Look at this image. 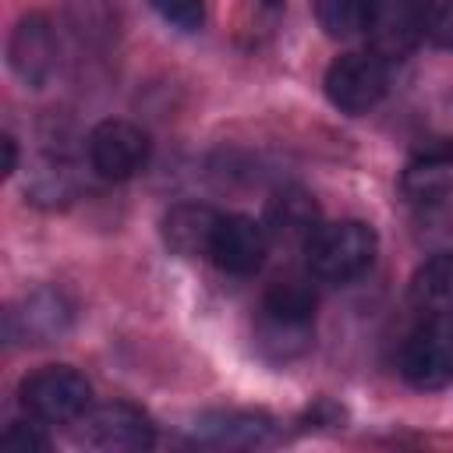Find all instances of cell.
I'll use <instances>...</instances> for the list:
<instances>
[{
  "label": "cell",
  "mask_w": 453,
  "mask_h": 453,
  "mask_svg": "<svg viewBox=\"0 0 453 453\" xmlns=\"http://www.w3.org/2000/svg\"><path fill=\"white\" fill-rule=\"evenodd\" d=\"M400 372L418 389H442L453 382V311L421 319L400 347Z\"/></svg>",
  "instance_id": "4"
},
{
  "label": "cell",
  "mask_w": 453,
  "mask_h": 453,
  "mask_svg": "<svg viewBox=\"0 0 453 453\" xmlns=\"http://www.w3.org/2000/svg\"><path fill=\"white\" fill-rule=\"evenodd\" d=\"M379 251V237L368 223L361 219H340V223H322L311 241L304 244L308 269L326 280V283H350L361 273L372 269Z\"/></svg>",
  "instance_id": "1"
},
{
  "label": "cell",
  "mask_w": 453,
  "mask_h": 453,
  "mask_svg": "<svg viewBox=\"0 0 453 453\" xmlns=\"http://www.w3.org/2000/svg\"><path fill=\"white\" fill-rule=\"evenodd\" d=\"M149 7H152L166 25L180 28V32H195V28H202V21H205L202 0H149Z\"/></svg>",
  "instance_id": "20"
},
{
  "label": "cell",
  "mask_w": 453,
  "mask_h": 453,
  "mask_svg": "<svg viewBox=\"0 0 453 453\" xmlns=\"http://www.w3.org/2000/svg\"><path fill=\"white\" fill-rule=\"evenodd\" d=\"M85 149H88V166L103 180H127L138 170H145L152 142L138 124L110 117L88 131Z\"/></svg>",
  "instance_id": "7"
},
{
  "label": "cell",
  "mask_w": 453,
  "mask_h": 453,
  "mask_svg": "<svg viewBox=\"0 0 453 453\" xmlns=\"http://www.w3.org/2000/svg\"><path fill=\"white\" fill-rule=\"evenodd\" d=\"M21 407L46 425H67L92 407V386L71 365H46L21 382Z\"/></svg>",
  "instance_id": "3"
},
{
  "label": "cell",
  "mask_w": 453,
  "mask_h": 453,
  "mask_svg": "<svg viewBox=\"0 0 453 453\" xmlns=\"http://www.w3.org/2000/svg\"><path fill=\"white\" fill-rule=\"evenodd\" d=\"M78 191V180L64 159H42L28 177V198L35 205H64Z\"/></svg>",
  "instance_id": "17"
},
{
  "label": "cell",
  "mask_w": 453,
  "mask_h": 453,
  "mask_svg": "<svg viewBox=\"0 0 453 453\" xmlns=\"http://www.w3.org/2000/svg\"><path fill=\"white\" fill-rule=\"evenodd\" d=\"M156 439V428L145 411L124 400H110L99 407H88L78 418V442L103 449V453H134L149 449Z\"/></svg>",
  "instance_id": "6"
},
{
  "label": "cell",
  "mask_w": 453,
  "mask_h": 453,
  "mask_svg": "<svg viewBox=\"0 0 453 453\" xmlns=\"http://www.w3.org/2000/svg\"><path fill=\"white\" fill-rule=\"evenodd\" d=\"M311 7H315L319 25L326 28V35L347 39V35L361 32L368 0H311Z\"/></svg>",
  "instance_id": "18"
},
{
  "label": "cell",
  "mask_w": 453,
  "mask_h": 453,
  "mask_svg": "<svg viewBox=\"0 0 453 453\" xmlns=\"http://www.w3.org/2000/svg\"><path fill=\"white\" fill-rule=\"evenodd\" d=\"M216 226H219L216 209L198 205V202H180L163 216V241L184 258H198V255L209 258Z\"/></svg>",
  "instance_id": "14"
},
{
  "label": "cell",
  "mask_w": 453,
  "mask_h": 453,
  "mask_svg": "<svg viewBox=\"0 0 453 453\" xmlns=\"http://www.w3.org/2000/svg\"><path fill=\"white\" fill-rule=\"evenodd\" d=\"M42 425H46V421H39V418H32V421H11L7 432L0 435V446L11 449V453H35V449H46L50 439H46Z\"/></svg>",
  "instance_id": "21"
},
{
  "label": "cell",
  "mask_w": 453,
  "mask_h": 453,
  "mask_svg": "<svg viewBox=\"0 0 453 453\" xmlns=\"http://www.w3.org/2000/svg\"><path fill=\"white\" fill-rule=\"evenodd\" d=\"M322 85H326V96L336 110H343L350 117L368 113L386 96V85H389L386 60L372 50L368 53H343L329 64Z\"/></svg>",
  "instance_id": "5"
},
{
  "label": "cell",
  "mask_w": 453,
  "mask_h": 453,
  "mask_svg": "<svg viewBox=\"0 0 453 453\" xmlns=\"http://www.w3.org/2000/svg\"><path fill=\"white\" fill-rule=\"evenodd\" d=\"M361 32L368 35L372 53L382 60H403L425 35L418 0H368Z\"/></svg>",
  "instance_id": "8"
},
{
  "label": "cell",
  "mask_w": 453,
  "mask_h": 453,
  "mask_svg": "<svg viewBox=\"0 0 453 453\" xmlns=\"http://www.w3.org/2000/svg\"><path fill=\"white\" fill-rule=\"evenodd\" d=\"M411 301L425 315L453 311V251H435L411 276Z\"/></svg>",
  "instance_id": "15"
},
{
  "label": "cell",
  "mask_w": 453,
  "mask_h": 453,
  "mask_svg": "<svg viewBox=\"0 0 453 453\" xmlns=\"http://www.w3.org/2000/svg\"><path fill=\"white\" fill-rule=\"evenodd\" d=\"M67 326H71V301L53 287L32 290L28 297H21V304L7 311V340L46 343L60 336Z\"/></svg>",
  "instance_id": "11"
},
{
  "label": "cell",
  "mask_w": 453,
  "mask_h": 453,
  "mask_svg": "<svg viewBox=\"0 0 453 453\" xmlns=\"http://www.w3.org/2000/svg\"><path fill=\"white\" fill-rule=\"evenodd\" d=\"M14 163H18L14 138H11V134H4V173H14Z\"/></svg>",
  "instance_id": "22"
},
{
  "label": "cell",
  "mask_w": 453,
  "mask_h": 453,
  "mask_svg": "<svg viewBox=\"0 0 453 453\" xmlns=\"http://www.w3.org/2000/svg\"><path fill=\"white\" fill-rule=\"evenodd\" d=\"M421 11V32L442 46L453 50V0H418Z\"/></svg>",
  "instance_id": "19"
},
{
  "label": "cell",
  "mask_w": 453,
  "mask_h": 453,
  "mask_svg": "<svg viewBox=\"0 0 453 453\" xmlns=\"http://www.w3.org/2000/svg\"><path fill=\"white\" fill-rule=\"evenodd\" d=\"M64 21L71 28V35L81 46L103 50L117 39V4L113 0H67L64 4Z\"/></svg>",
  "instance_id": "16"
},
{
  "label": "cell",
  "mask_w": 453,
  "mask_h": 453,
  "mask_svg": "<svg viewBox=\"0 0 453 453\" xmlns=\"http://www.w3.org/2000/svg\"><path fill=\"white\" fill-rule=\"evenodd\" d=\"M319 205L304 188H283L265 205V234L280 244H308L319 230Z\"/></svg>",
  "instance_id": "13"
},
{
  "label": "cell",
  "mask_w": 453,
  "mask_h": 453,
  "mask_svg": "<svg viewBox=\"0 0 453 453\" xmlns=\"http://www.w3.org/2000/svg\"><path fill=\"white\" fill-rule=\"evenodd\" d=\"M195 442L216 449H251L273 439V421L258 411H205L188 428Z\"/></svg>",
  "instance_id": "12"
},
{
  "label": "cell",
  "mask_w": 453,
  "mask_h": 453,
  "mask_svg": "<svg viewBox=\"0 0 453 453\" xmlns=\"http://www.w3.org/2000/svg\"><path fill=\"white\" fill-rule=\"evenodd\" d=\"M269 251V234L265 223H255L251 216H219V226L212 234L209 258L216 269L230 276H248L265 262Z\"/></svg>",
  "instance_id": "10"
},
{
  "label": "cell",
  "mask_w": 453,
  "mask_h": 453,
  "mask_svg": "<svg viewBox=\"0 0 453 453\" xmlns=\"http://www.w3.org/2000/svg\"><path fill=\"white\" fill-rule=\"evenodd\" d=\"M265 4H276V0H265Z\"/></svg>",
  "instance_id": "23"
},
{
  "label": "cell",
  "mask_w": 453,
  "mask_h": 453,
  "mask_svg": "<svg viewBox=\"0 0 453 453\" xmlns=\"http://www.w3.org/2000/svg\"><path fill=\"white\" fill-rule=\"evenodd\" d=\"M311 319H315V294L301 287L297 280L276 283L262 301L258 319V343L280 357L290 361L311 343Z\"/></svg>",
  "instance_id": "2"
},
{
  "label": "cell",
  "mask_w": 453,
  "mask_h": 453,
  "mask_svg": "<svg viewBox=\"0 0 453 453\" xmlns=\"http://www.w3.org/2000/svg\"><path fill=\"white\" fill-rule=\"evenodd\" d=\"M7 64L25 88H42L57 71V32L50 18L28 14L14 25L7 42Z\"/></svg>",
  "instance_id": "9"
}]
</instances>
